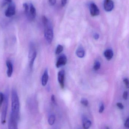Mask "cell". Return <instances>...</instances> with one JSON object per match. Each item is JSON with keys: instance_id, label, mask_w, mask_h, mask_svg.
I'll return each mask as SVG.
<instances>
[{"instance_id": "cell-1", "label": "cell", "mask_w": 129, "mask_h": 129, "mask_svg": "<svg viewBox=\"0 0 129 129\" xmlns=\"http://www.w3.org/2000/svg\"><path fill=\"white\" fill-rule=\"evenodd\" d=\"M20 102L16 90L13 89L11 91V112L14 116L19 119V116Z\"/></svg>"}, {"instance_id": "cell-2", "label": "cell", "mask_w": 129, "mask_h": 129, "mask_svg": "<svg viewBox=\"0 0 129 129\" xmlns=\"http://www.w3.org/2000/svg\"><path fill=\"white\" fill-rule=\"evenodd\" d=\"M42 21L45 27L44 36L48 44H50L53 39L54 34L53 28L49 20L46 16H43Z\"/></svg>"}, {"instance_id": "cell-3", "label": "cell", "mask_w": 129, "mask_h": 129, "mask_svg": "<svg viewBox=\"0 0 129 129\" xmlns=\"http://www.w3.org/2000/svg\"><path fill=\"white\" fill-rule=\"evenodd\" d=\"M2 110L1 116V122L2 124H4L6 122V117L7 113L8 105V91H6L4 94V99L2 104Z\"/></svg>"}, {"instance_id": "cell-4", "label": "cell", "mask_w": 129, "mask_h": 129, "mask_svg": "<svg viewBox=\"0 0 129 129\" xmlns=\"http://www.w3.org/2000/svg\"><path fill=\"white\" fill-rule=\"evenodd\" d=\"M36 56L37 52L35 48L33 43H31L29 45L28 53L29 66L31 70L33 69Z\"/></svg>"}, {"instance_id": "cell-5", "label": "cell", "mask_w": 129, "mask_h": 129, "mask_svg": "<svg viewBox=\"0 0 129 129\" xmlns=\"http://www.w3.org/2000/svg\"><path fill=\"white\" fill-rule=\"evenodd\" d=\"M16 14V6L14 3H11L5 11V15L6 17H10L15 15Z\"/></svg>"}, {"instance_id": "cell-6", "label": "cell", "mask_w": 129, "mask_h": 129, "mask_svg": "<svg viewBox=\"0 0 129 129\" xmlns=\"http://www.w3.org/2000/svg\"><path fill=\"white\" fill-rule=\"evenodd\" d=\"M19 119L11 113L8 122V129H18L17 121Z\"/></svg>"}, {"instance_id": "cell-7", "label": "cell", "mask_w": 129, "mask_h": 129, "mask_svg": "<svg viewBox=\"0 0 129 129\" xmlns=\"http://www.w3.org/2000/svg\"><path fill=\"white\" fill-rule=\"evenodd\" d=\"M36 16V10L31 3H30L29 6V11L27 15V18L29 20H33L35 18Z\"/></svg>"}, {"instance_id": "cell-8", "label": "cell", "mask_w": 129, "mask_h": 129, "mask_svg": "<svg viewBox=\"0 0 129 129\" xmlns=\"http://www.w3.org/2000/svg\"><path fill=\"white\" fill-rule=\"evenodd\" d=\"M90 14L92 16H98L100 14V11L98 6L94 3H91L89 5Z\"/></svg>"}, {"instance_id": "cell-9", "label": "cell", "mask_w": 129, "mask_h": 129, "mask_svg": "<svg viewBox=\"0 0 129 129\" xmlns=\"http://www.w3.org/2000/svg\"><path fill=\"white\" fill-rule=\"evenodd\" d=\"M104 5L105 10L108 12L112 11L114 7L113 2L112 0H105Z\"/></svg>"}, {"instance_id": "cell-10", "label": "cell", "mask_w": 129, "mask_h": 129, "mask_svg": "<svg viewBox=\"0 0 129 129\" xmlns=\"http://www.w3.org/2000/svg\"><path fill=\"white\" fill-rule=\"evenodd\" d=\"M67 57L64 54H62L58 58L56 63V66L57 68H59L62 66H64L67 63Z\"/></svg>"}, {"instance_id": "cell-11", "label": "cell", "mask_w": 129, "mask_h": 129, "mask_svg": "<svg viewBox=\"0 0 129 129\" xmlns=\"http://www.w3.org/2000/svg\"><path fill=\"white\" fill-rule=\"evenodd\" d=\"M6 65L7 67V75L8 77H10L13 74V63L10 60H7L6 61Z\"/></svg>"}, {"instance_id": "cell-12", "label": "cell", "mask_w": 129, "mask_h": 129, "mask_svg": "<svg viewBox=\"0 0 129 129\" xmlns=\"http://www.w3.org/2000/svg\"><path fill=\"white\" fill-rule=\"evenodd\" d=\"M64 71L63 70L60 71L58 73V80L61 88L64 87Z\"/></svg>"}, {"instance_id": "cell-13", "label": "cell", "mask_w": 129, "mask_h": 129, "mask_svg": "<svg viewBox=\"0 0 129 129\" xmlns=\"http://www.w3.org/2000/svg\"><path fill=\"white\" fill-rule=\"evenodd\" d=\"M83 126L84 129H89L91 125V122L85 116L82 117Z\"/></svg>"}, {"instance_id": "cell-14", "label": "cell", "mask_w": 129, "mask_h": 129, "mask_svg": "<svg viewBox=\"0 0 129 129\" xmlns=\"http://www.w3.org/2000/svg\"><path fill=\"white\" fill-rule=\"evenodd\" d=\"M48 71L47 69H46L44 72V74L42 78V85L45 86L47 83L48 80Z\"/></svg>"}, {"instance_id": "cell-15", "label": "cell", "mask_w": 129, "mask_h": 129, "mask_svg": "<svg viewBox=\"0 0 129 129\" xmlns=\"http://www.w3.org/2000/svg\"><path fill=\"white\" fill-rule=\"evenodd\" d=\"M76 54L77 56L79 58H82L84 57L85 55V52L82 46H79L78 47L77 50Z\"/></svg>"}, {"instance_id": "cell-16", "label": "cell", "mask_w": 129, "mask_h": 129, "mask_svg": "<svg viewBox=\"0 0 129 129\" xmlns=\"http://www.w3.org/2000/svg\"><path fill=\"white\" fill-rule=\"evenodd\" d=\"M104 55L108 60H110L113 57V52L111 49H108L105 51L104 53Z\"/></svg>"}, {"instance_id": "cell-17", "label": "cell", "mask_w": 129, "mask_h": 129, "mask_svg": "<svg viewBox=\"0 0 129 129\" xmlns=\"http://www.w3.org/2000/svg\"><path fill=\"white\" fill-rule=\"evenodd\" d=\"M56 120V117L54 115H51L50 117L48 119V122L49 125H54Z\"/></svg>"}, {"instance_id": "cell-18", "label": "cell", "mask_w": 129, "mask_h": 129, "mask_svg": "<svg viewBox=\"0 0 129 129\" xmlns=\"http://www.w3.org/2000/svg\"><path fill=\"white\" fill-rule=\"evenodd\" d=\"M63 50V47L62 45H59L57 46L56 51V55L60 54L61 52H62Z\"/></svg>"}, {"instance_id": "cell-19", "label": "cell", "mask_w": 129, "mask_h": 129, "mask_svg": "<svg viewBox=\"0 0 129 129\" xmlns=\"http://www.w3.org/2000/svg\"><path fill=\"white\" fill-rule=\"evenodd\" d=\"M23 7L24 8L25 14L27 16L28 14L29 11V6L27 3H24L23 4Z\"/></svg>"}, {"instance_id": "cell-20", "label": "cell", "mask_w": 129, "mask_h": 129, "mask_svg": "<svg viewBox=\"0 0 129 129\" xmlns=\"http://www.w3.org/2000/svg\"><path fill=\"white\" fill-rule=\"evenodd\" d=\"M101 63L99 61L96 60L94 64V69L95 70H99L101 67Z\"/></svg>"}, {"instance_id": "cell-21", "label": "cell", "mask_w": 129, "mask_h": 129, "mask_svg": "<svg viewBox=\"0 0 129 129\" xmlns=\"http://www.w3.org/2000/svg\"><path fill=\"white\" fill-rule=\"evenodd\" d=\"M4 99V94L2 92H0V109L2 106Z\"/></svg>"}, {"instance_id": "cell-22", "label": "cell", "mask_w": 129, "mask_h": 129, "mask_svg": "<svg viewBox=\"0 0 129 129\" xmlns=\"http://www.w3.org/2000/svg\"><path fill=\"white\" fill-rule=\"evenodd\" d=\"M80 102H81V104H82L83 105L86 106V107L88 106L89 104L88 101V100L85 98L82 99L81 100V101H80Z\"/></svg>"}, {"instance_id": "cell-23", "label": "cell", "mask_w": 129, "mask_h": 129, "mask_svg": "<svg viewBox=\"0 0 129 129\" xmlns=\"http://www.w3.org/2000/svg\"><path fill=\"white\" fill-rule=\"evenodd\" d=\"M104 110V104H101L100 105V107H99V113H103Z\"/></svg>"}, {"instance_id": "cell-24", "label": "cell", "mask_w": 129, "mask_h": 129, "mask_svg": "<svg viewBox=\"0 0 129 129\" xmlns=\"http://www.w3.org/2000/svg\"><path fill=\"white\" fill-rule=\"evenodd\" d=\"M123 82H124L126 88H129V80L127 79H124L123 80Z\"/></svg>"}, {"instance_id": "cell-25", "label": "cell", "mask_w": 129, "mask_h": 129, "mask_svg": "<svg viewBox=\"0 0 129 129\" xmlns=\"http://www.w3.org/2000/svg\"><path fill=\"white\" fill-rule=\"evenodd\" d=\"M117 106L120 110H123L124 108V106L121 103H117Z\"/></svg>"}, {"instance_id": "cell-26", "label": "cell", "mask_w": 129, "mask_h": 129, "mask_svg": "<svg viewBox=\"0 0 129 129\" xmlns=\"http://www.w3.org/2000/svg\"><path fill=\"white\" fill-rule=\"evenodd\" d=\"M128 93L127 91H125L123 95V98L125 100H127L128 99Z\"/></svg>"}, {"instance_id": "cell-27", "label": "cell", "mask_w": 129, "mask_h": 129, "mask_svg": "<svg viewBox=\"0 0 129 129\" xmlns=\"http://www.w3.org/2000/svg\"><path fill=\"white\" fill-rule=\"evenodd\" d=\"M125 127L127 128H129V118L127 119L125 122V124H124Z\"/></svg>"}, {"instance_id": "cell-28", "label": "cell", "mask_w": 129, "mask_h": 129, "mask_svg": "<svg viewBox=\"0 0 129 129\" xmlns=\"http://www.w3.org/2000/svg\"><path fill=\"white\" fill-rule=\"evenodd\" d=\"M57 0H49V2L50 4L53 6L56 4Z\"/></svg>"}, {"instance_id": "cell-29", "label": "cell", "mask_w": 129, "mask_h": 129, "mask_svg": "<svg viewBox=\"0 0 129 129\" xmlns=\"http://www.w3.org/2000/svg\"><path fill=\"white\" fill-rule=\"evenodd\" d=\"M67 0H61V5L62 7H64L66 5Z\"/></svg>"}, {"instance_id": "cell-30", "label": "cell", "mask_w": 129, "mask_h": 129, "mask_svg": "<svg viewBox=\"0 0 129 129\" xmlns=\"http://www.w3.org/2000/svg\"><path fill=\"white\" fill-rule=\"evenodd\" d=\"M94 38L95 40H98L99 38V35L98 33H95V34L94 35Z\"/></svg>"}, {"instance_id": "cell-31", "label": "cell", "mask_w": 129, "mask_h": 129, "mask_svg": "<svg viewBox=\"0 0 129 129\" xmlns=\"http://www.w3.org/2000/svg\"><path fill=\"white\" fill-rule=\"evenodd\" d=\"M51 99L52 102L54 104H55L56 101H55V96L54 95H52V96H51Z\"/></svg>"}, {"instance_id": "cell-32", "label": "cell", "mask_w": 129, "mask_h": 129, "mask_svg": "<svg viewBox=\"0 0 129 129\" xmlns=\"http://www.w3.org/2000/svg\"><path fill=\"white\" fill-rule=\"evenodd\" d=\"M5 1H6V2L10 3V4L12 3V0H5Z\"/></svg>"}]
</instances>
